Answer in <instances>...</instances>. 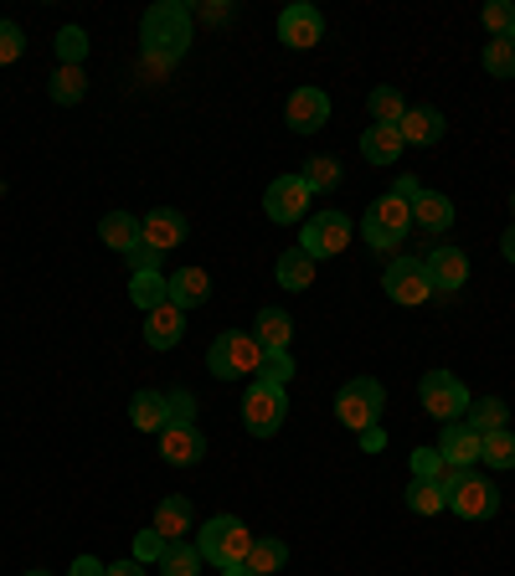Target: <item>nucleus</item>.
<instances>
[{
    "mask_svg": "<svg viewBox=\"0 0 515 576\" xmlns=\"http://www.w3.org/2000/svg\"><path fill=\"white\" fill-rule=\"evenodd\" d=\"M484 32H490V42H511L515 36V0H490V5H484Z\"/></svg>",
    "mask_w": 515,
    "mask_h": 576,
    "instance_id": "c9c22d12",
    "label": "nucleus"
},
{
    "mask_svg": "<svg viewBox=\"0 0 515 576\" xmlns=\"http://www.w3.org/2000/svg\"><path fill=\"white\" fill-rule=\"evenodd\" d=\"M165 402H171V423H191V417H196V396H191L186 387L165 391Z\"/></svg>",
    "mask_w": 515,
    "mask_h": 576,
    "instance_id": "a18cd8bd",
    "label": "nucleus"
},
{
    "mask_svg": "<svg viewBox=\"0 0 515 576\" xmlns=\"http://www.w3.org/2000/svg\"><path fill=\"white\" fill-rule=\"evenodd\" d=\"M309 201H314V191H309L299 175H278L274 186H268V196H263V211H268V221H278V227H294L299 217L309 221Z\"/></svg>",
    "mask_w": 515,
    "mask_h": 576,
    "instance_id": "9d476101",
    "label": "nucleus"
},
{
    "mask_svg": "<svg viewBox=\"0 0 515 576\" xmlns=\"http://www.w3.org/2000/svg\"><path fill=\"white\" fill-rule=\"evenodd\" d=\"M222 576H253V572H248V561H238V566H222Z\"/></svg>",
    "mask_w": 515,
    "mask_h": 576,
    "instance_id": "5fc2aeb1",
    "label": "nucleus"
},
{
    "mask_svg": "<svg viewBox=\"0 0 515 576\" xmlns=\"http://www.w3.org/2000/svg\"><path fill=\"white\" fill-rule=\"evenodd\" d=\"M47 93H52V103H62V108L83 103L88 72H83V68H57V72H52V83H47Z\"/></svg>",
    "mask_w": 515,
    "mask_h": 576,
    "instance_id": "7c9ffc66",
    "label": "nucleus"
},
{
    "mask_svg": "<svg viewBox=\"0 0 515 576\" xmlns=\"http://www.w3.org/2000/svg\"><path fill=\"white\" fill-rule=\"evenodd\" d=\"M500 253H505V263H515V221L505 227V238H500Z\"/></svg>",
    "mask_w": 515,
    "mask_h": 576,
    "instance_id": "864d4df0",
    "label": "nucleus"
},
{
    "mask_svg": "<svg viewBox=\"0 0 515 576\" xmlns=\"http://www.w3.org/2000/svg\"><path fill=\"white\" fill-rule=\"evenodd\" d=\"M284 119H289L294 135H314V129H325L330 124V93L325 88H299V93H289Z\"/></svg>",
    "mask_w": 515,
    "mask_h": 576,
    "instance_id": "f8f14e48",
    "label": "nucleus"
},
{
    "mask_svg": "<svg viewBox=\"0 0 515 576\" xmlns=\"http://www.w3.org/2000/svg\"><path fill=\"white\" fill-rule=\"evenodd\" d=\"M165 545H171V541H165V535H160V530H139V535H135V561H139V566H150V561H160V556H165Z\"/></svg>",
    "mask_w": 515,
    "mask_h": 576,
    "instance_id": "79ce46f5",
    "label": "nucleus"
},
{
    "mask_svg": "<svg viewBox=\"0 0 515 576\" xmlns=\"http://www.w3.org/2000/svg\"><path fill=\"white\" fill-rule=\"evenodd\" d=\"M165 288H171V304L186 314V309H202L206 299H211V278H206V268H175L171 278H165Z\"/></svg>",
    "mask_w": 515,
    "mask_h": 576,
    "instance_id": "6ab92c4d",
    "label": "nucleus"
},
{
    "mask_svg": "<svg viewBox=\"0 0 515 576\" xmlns=\"http://www.w3.org/2000/svg\"><path fill=\"white\" fill-rule=\"evenodd\" d=\"M129 417H135L139 433H165V427H171V402H165V391H135Z\"/></svg>",
    "mask_w": 515,
    "mask_h": 576,
    "instance_id": "b1692460",
    "label": "nucleus"
},
{
    "mask_svg": "<svg viewBox=\"0 0 515 576\" xmlns=\"http://www.w3.org/2000/svg\"><path fill=\"white\" fill-rule=\"evenodd\" d=\"M299 181H305L314 196H320V191H335V186H341V160H330V154H314V160L299 170Z\"/></svg>",
    "mask_w": 515,
    "mask_h": 576,
    "instance_id": "473e14b6",
    "label": "nucleus"
},
{
    "mask_svg": "<svg viewBox=\"0 0 515 576\" xmlns=\"http://www.w3.org/2000/svg\"><path fill=\"white\" fill-rule=\"evenodd\" d=\"M320 36H325V16L314 11V5H289L284 16H278V42L294 51H309V47H320Z\"/></svg>",
    "mask_w": 515,
    "mask_h": 576,
    "instance_id": "ddd939ff",
    "label": "nucleus"
},
{
    "mask_svg": "<svg viewBox=\"0 0 515 576\" xmlns=\"http://www.w3.org/2000/svg\"><path fill=\"white\" fill-rule=\"evenodd\" d=\"M284 561H289V545L274 541V535H253V551H248V572H253V576H274Z\"/></svg>",
    "mask_w": 515,
    "mask_h": 576,
    "instance_id": "c756f323",
    "label": "nucleus"
},
{
    "mask_svg": "<svg viewBox=\"0 0 515 576\" xmlns=\"http://www.w3.org/2000/svg\"><path fill=\"white\" fill-rule=\"evenodd\" d=\"M139 42H145V57H150L154 68L181 62L186 47H191V11L181 5V0H160V5H150L145 21H139Z\"/></svg>",
    "mask_w": 515,
    "mask_h": 576,
    "instance_id": "f257e3e1",
    "label": "nucleus"
},
{
    "mask_svg": "<svg viewBox=\"0 0 515 576\" xmlns=\"http://www.w3.org/2000/svg\"><path fill=\"white\" fill-rule=\"evenodd\" d=\"M202 551L196 545H186V541H171L165 545V556H160V572L165 576H202Z\"/></svg>",
    "mask_w": 515,
    "mask_h": 576,
    "instance_id": "2f4dec72",
    "label": "nucleus"
},
{
    "mask_svg": "<svg viewBox=\"0 0 515 576\" xmlns=\"http://www.w3.org/2000/svg\"><path fill=\"white\" fill-rule=\"evenodd\" d=\"M26 576H52V572H26Z\"/></svg>",
    "mask_w": 515,
    "mask_h": 576,
    "instance_id": "6e6d98bb",
    "label": "nucleus"
},
{
    "mask_svg": "<svg viewBox=\"0 0 515 576\" xmlns=\"http://www.w3.org/2000/svg\"><path fill=\"white\" fill-rule=\"evenodd\" d=\"M103 572H108V566H103V561H93V556H78L68 566V576H103Z\"/></svg>",
    "mask_w": 515,
    "mask_h": 576,
    "instance_id": "de8ad7c7",
    "label": "nucleus"
},
{
    "mask_svg": "<svg viewBox=\"0 0 515 576\" xmlns=\"http://www.w3.org/2000/svg\"><path fill=\"white\" fill-rule=\"evenodd\" d=\"M444 469L448 463L438 458V448H417V453H412V479H438Z\"/></svg>",
    "mask_w": 515,
    "mask_h": 576,
    "instance_id": "c03bdc74",
    "label": "nucleus"
},
{
    "mask_svg": "<svg viewBox=\"0 0 515 576\" xmlns=\"http://www.w3.org/2000/svg\"><path fill=\"white\" fill-rule=\"evenodd\" d=\"M417 181H412V175H397V186H392V196H402V201H412V196H417Z\"/></svg>",
    "mask_w": 515,
    "mask_h": 576,
    "instance_id": "603ef678",
    "label": "nucleus"
},
{
    "mask_svg": "<svg viewBox=\"0 0 515 576\" xmlns=\"http://www.w3.org/2000/svg\"><path fill=\"white\" fill-rule=\"evenodd\" d=\"M412 227V201H402V196H377V201L366 206V217H360V238H366V247H377V253H392V247H402V238H408Z\"/></svg>",
    "mask_w": 515,
    "mask_h": 576,
    "instance_id": "7ed1b4c3",
    "label": "nucleus"
},
{
    "mask_svg": "<svg viewBox=\"0 0 515 576\" xmlns=\"http://www.w3.org/2000/svg\"><path fill=\"white\" fill-rule=\"evenodd\" d=\"M381 412H387V391H381L377 376H356V381H345L341 396H335V417H341V427H351V433L377 427Z\"/></svg>",
    "mask_w": 515,
    "mask_h": 576,
    "instance_id": "39448f33",
    "label": "nucleus"
},
{
    "mask_svg": "<svg viewBox=\"0 0 515 576\" xmlns=\"http://www.w3.org/2000/svg\"><path fill=\"white\" fill-rule=\"evenodd\" d=\"M366 108H371V124H402V114H408V103H402L397 88H377L366 99Z\"/></svg>",
    "mask_w": 515,
    "mask_h": 576,
    "instance_id": "e433bc0d",
    "label": "nucleus"
},
{
    "mask_svg": "<svg viewBox=\"0 0 515 576\" xmlns=\"http://www.w3.org/2000/svg\"><path fill=\"white\" fill-rule=\"evenodd\" d=\"M484 72L490 78H515V36L511 42H484Z\"/></svg>",
    "mask_w": 515,
    "mask_h": 576,
    "instance_id": "ea45409f",
    "label": "nucleus"
},
{
    "mask_svg": "<svg viewBox=\"0 0 515 576\" xmlns=\"http://www.w3.org/2000/svg\"><path fill=\"white\" fill-rule=\"evenodd\" d=\"M423 268H428V284L444 288V293L469 284V257H464V247H433V253L423 257Z\"/></svg>",
    "mask_w": 515,
    "mask_h": 576,
    "instance_id": "dca6fc26",
    "label": "nucleus"
},
{
    "mask_svg": "<svg viewBox=\"0 0 515 576\" xmlns=\"http://www.w3.org/2000/svg\"><path fill=\"white\" fill-rule=\"evenodd\" d=\"M124 257H129V273H160V263H165V253H154L150 242H135Z\"/></svg>",
    "mask_w": 515,
    "mask_h": 576,
    "instance_id": "37998d69",
    "label": "nucleus"
},
{
    "mask_svg": "<svg viewBox=\"0 0 515 576\" xmlns=\"http://www.w3.org/2000/svg\"><path fill=\"white\" fill-rule=\"evenodd\" d=\"M202 16L211 21V26H227V21H232V5H217V0H211V5H202Z\"/></svg>",
    "mask_w": 515,
    "mask_h": 576,
    "instance_id": "8fccbe9b",
    "label": "nucleus"
},
{
    "mask_svg": "<svg viewBox=\"0 0 515 576\" xmlns=\"http://www.w3.org/2000/svg\"><path fill=\"white\" fill-rule=\"evenodd\" d=\"M196 551H202V561H211L217 572H222V566H238V561H248V551H253V530L242 526L238 515H211V520L196 530Z\"/></svg>",
    "mask_w": 515,
    "mask_h": 576,
    "instance_id": "f03ea898",
    "label": "nucleus"
},
{
    "mask_svg": "<svg viewBox=\"0 0 515 576\" xmlns=\"http://www.w3.org/2000/svg\"><path fill=\"white\" fill-rule=\"evenodd\" d=\"M417 396H423V412H428L433 423H464V412H469V391H464V381L454 371H423V387H417Z\"/></svg>",
    "mask_w": 515,
    "mask_h": 576,
    "instance_id": "423d86ee",
    "label": "nucleus"
},
{
    "mask_svg": "<svg viewBox=\"0 0 515 576\" xmlns=\"http://www.w3.org/2000/svg\"><path fill=\"white\" fill-rule=\"evenodd\" d=\"M103 576H145V566H139L135 556H129V561H114V566H108Z\"/></svg>",
    "mask_w": 515,
    "mask_h": 576,
    "instance_id": "3c124183",
    "label": "nucleus"
},
{
    "mask_svg": "<svg viewBox=\"0 0 515 576\" xmlns=\"http://www.w3.org/2000/svg\"><path fill=\"white\" fill-rule=\"evenodd\" d=\"M480 463H490V469H515V433L511 427L480 438Z\"/></svg>",
    "mask_w": 515,
    "mask_h": 576,
    "instance_id": "72a5a7b5",
    "label": "nucleus"
},
{
    "mask_svg": "<svg viewBox=\"0 0 515 576\" xmlns=\"http://www.w3.org/2000/svg\"><path fill=\"white\" fill-rule=\"evenodd\" d=\"M387 299L402 309L423 304V299H433V284H428V268H423V257H392V268H387Z\"/></svg>",
    "mask_w": 515,
    "mask_h": 576,
    "instance_id": "1a4fd4ad",
    "label": "nucleus"
},
{
    "mask_svg": "<svg viewBox=\"0 0 515 576\" xmlns=\"http://www.w3.org/2000/svg\"><path fill=\"white\" fill-rule=\"evenodd\" d=\"M438 458H444L448 469H469V463H480V433L464 423H448L444 438H438Z\"/></svg>",
    "mask_w": 515,
    "mask_h": 576,
    "instance_id": "a211bd4d",
    "label": "nucleus"
},
{
    "mask_svg": "<svg viewBox=\"0 0 515 576\" xmlns=\"http://www.w3.org/2000/svg\"><path fill=\"white\" fill-rule=\"evenodd\" d=\"M505 423H511V412H505V402H500V396H474V402H469V412H464V427H474L480 438H490V433H505Z\"/></svg>",
    "mask_w": 515,
    "mask_h": 576,
    "instance_id": "bb28decb",
    "label": "nucleus"
},
{
    "mask_svg": "<svg viewBox=\"0 0 515 576\" xmlns=\"http://www.w3.org/2000/svg\"><path fill=\"white\" fill-rule=\"evenodd\" d=\"M444 129H448V119L438 114V108H408L402 114V124H397V135H402V145H438L444 139Z\"/></svg>",
    "mask_w": 515,
    "mask_h": 576,
    "instance_id": "aec40b11",
    "label": "nucleus"
},
{
    "mask_svg": "<svg viewBox=\"0 0 515 576\" xmlns=\"http://www.w3.org/2000/svg\"><path fill=\"white\" fill-rule=\"evenodd\" d=\"M289 417V391L284 387H268V381H253L248 396H242V427L253 438H274L278 427Z\"/></svg>",
    "mask_w": 515,
    "mask_h": 576,
    "instance_id": "0eeeda50",
    "label": "nucleus"
},
{
    "mask_svg": "<svg viewBox=\"0 0 515 576\" xmlns=\"http://www.w3.org/2000/svg\"><path fill=\"white\" fill-rule=\"evenodd\" d=\"M464 474H469V469H444V474L433 479V484H438V489H444V499H448V494H454V489L464 484Z\"/></svg>",
    "mask_w": 515,
    "mask_h": 576,
    "instance_id": "09e8293b",
    "label": "nucleus"
},
{
    "mask_svg": "<svg viewBox=\"0 0 515 576\" xmlns=\"http://www.w3.org/2000/svg\"><path fill=\"white\" fill-rule=\"evenodd\" d=\"M253 330H258V350H289V339H294V320H289V314H284V309H274V304H268V309H258V324H253Z\"/></svg>",
    "mask_w": 515,
    "mask_h": 576,
    "instance_id": "a878e982",
    "label": "nucleus"
},
{
    "mask_svg": "<svg viewBox=\"0 0 515 576\" xmlns=\"http://www.w3.org/2000/svg\"><path fill=\"white\" fill-rule=\"evenodd\" d=\"M511 211H515V191H511Z\"/></svg>",
    "mask_w": 515,
    "mask_h": 576,
    "instance_id": "4d7b16f0",
    "label": "nucleus"
},
{
    "mask_svg": "<svg viewBox=\"0 0 515 576\" xmlns=\"http://www.w3.org/2000/svg\"><path fill=\"white\" fill-rule=\"evenodd\" d=\"M274 278H278V288H289V293H305V288L314 284V257H309L305 247H289V253H278Z\"/></svg>",
    "mask_w": 515,
    "mask_h": 576,
    "instance_id": "393cba45",
    "label": "nucleus"
},
{
    "mask_svg": "<svg viewBox=\"0 0 515 576\" xmlns=\"http://www.w3.org/2000/svg\"><path fill=\"white\" fill-rule=\"evenodd\" d=\"M356 442H360V453H387V427H360L356 433Z\"/></svg>",
    "mask_w": 515,
    "mask_h": 576,
    "instance_id": "49530a36",
    "label": "nucleus"
},
{
    "mask_svg": "<svg viewBox=\"0 0 515 576\" xmlns=\"http://www.w3.org/2000/svg\"><path fill=\"white\" fill-rule=\"evenodd\" d=\"M129 304L139 314H150V309L171 304V288H165V273H129Z\"/></svg>",
    "mask_w": 515,
    "mask_h": 576,
    "instance_id": "cd10ccee",
    "label": "nucleus"
},
{
    "mask_svg": "<svg viewBox=\"0 0 515 576\" xmlns=\"http://www.w3.org/2000/svg\"><path fill=\"white\" fill-rule=\"evenodd\" d=\"M448 509H454L459 520H490L500 509V489L480 474H464V484L448 494Z\"/></svg>",
    "mask_w": 515,
    "mask_h": 576,
    "instance_id": "9b49d317",
    "label": "nucleus"
},
{
    "mask_svg": "<svg viewBox=\"0 0 515 576\" xmlns=\"http://www.w3.org/2000/svg\"><path fill=\"white\" fill-rule=\"evenodd\" d=\"M191 526H196V509H191L186 494H165V499L154 505V530H160L165 541H181V535H191Z\"/></svg>",
    "mask_w": 515,
    "mask_h": 576,
    "instance_id": "412c9836",
    "label": "nucleus"
},
{
    "mask_svg": "<svg viewBox=\"0 0 515 576\" xmlns=\"http://www.w3.org/2000/svg\"><path fill=\"white\" fill-rule=\"evenodd\" d=\"M160 458L171 463V469H191V463H202L206 458V433L196 423H171L160 433Z\"/></svg>",
    "mask_w": 515,
    "mask_h": 576,
    "instance_id": "4468645a",
    "label": "nucleus"
},
{
    "mask_svg": "<svg viewBox=\"0 0 515 576\" xmlns=\"http://www.w3.org/2000/svg\"><path fill=\"white\" fill-rule=\"evenodd\" d=\"M52 47H57V57H62V68H83V57H88V32H83V26H62Z\"/></svg>",
    "mask_w": 515,
    "mask_h": 576,
    "instance_id": "4c0bfd02",
    "label": "nucleus"
},
{
    "mask_svg": "<svg viewBox=\"0 0 515 576\" xmlns=\"http://www.w3.org/2000/svg\"><path fill=\"white\" fill-rule=\"evenodd\" d=\"M21 51H26V32H21L16 21H5L0 16V68H11Z\"/></svg>",
    "mask_w": 515,
    "mask_h": 576,
    "instance_id": "a19ab883",
    "label": "nucleus"
},
{
    "mask_svg": "<svg viewBox=\"0 0 515 576\" xmlns=\"http://www.w3.org/2000/svg\"><path fill=\"white\" fill-rule=\"evenodd\" d=\"M351 242V217L345 211H314L305 221V232H299V247H305L314 263L320 257H341V247Z\"/></svg>",
    "mask_w": 515,
    "mask_h": 576,
    "instance_id": "6e6552de",
    "label": "nucleus"
},
{
    "mask_svg": "<svg viewBox=\"0 0 515 576\" xmlns=\"http://www.w3.org/2000/svg\"><path fill=\"white\" fill-rule=\"evenodd\" d=\"M181 335H186V314L175 304H160L145 314V345H150V350H175Z\"/></svg>",
    "mask_w": 515,
    "mask_h": 576,
    "instance_id": "f3484780",
    "label": "nucleus"
},
{
    "mask_svg": "<svg viewBox=\"0 0 515 576\" xmlns=\"http://www.w3.org/2000/svg\"><path fill=\"white\" fill-rule=\"evenodd\" d=\"M408 150L402 135H397V124H366V135H360V154L371 160V165H397V154Z\"/></svg>",
    "mask_w": 515,
    "mask_h": 576,
    "instance_id": "5701e85b",
    "label": "nucleus"
},
{
    "mask_svg": "<svg viewBox=\"0 0 515 576\" xmlns=\"http://www.w3.org/2000/svg\"><path fill=\"white\" fill-rule=\"evenodd\" d=\"M258 381H268V387H289L294 381V356L289 350H263V360H258Z\"/></svg>",
    "mask_w": 515,
    "mask_h": 576,
    "instance_id": "58836bf2",
    "label": "nucleus"
},
{
    "mask_svg": "<svg viewBox=\"0 0 515 576\" xmlns=\"http://www.w3.org/2000/svg\"><path fill=\"white\" fill-rule=\"evenodd\" d=\"M186 217L181 211H171V206H154L150 217H139V242H150L154 253H171V247H181L186 242Z\"/></svg>",
    "mask_w": 515,
    "mask_h": 576,
    "instance_id": "2eb2a0df",
    "label": "nucleus"
},
{
    "mask_svg": "<svg viewBox=\"0 0 515 576\" xmlns=\"http://www.w3.org/2000/svg\"><path fill=\"white\" fill-rule=\"evenodd\" d=\"M408 509L412 515H438V509H448L444 489L433 484V479H412L408 484Z\"/></svg>",
    "mask_w": 515,
    "mask_h": 576,
    "instance_id": "f704fd0d",
    "label": "nucleus"
},
{
    "mask_svg": "<svg viewBox=\"0 0 515 576\" xmlns=\"http://www.w3.org/2000/svg\"><path fill=\"white\" fill-rule=\"evenodd\" d=\"M258 360H263V350H258V339L242 335V330H227V335H217L206 345V371L217 376V381L258 376Z\"/></svg>",
    "mask_w": 515,
    "mask_h": 576,
    "instance_id": "20e7f679",
    "label": "nucleus"
},
{
    "mask_svg": "<svg viewBox=\"0 0 515 576\" xmlns=\"http://www.w3.org/2000/svg\"><path fill=\"white\" fill-rule=\"evenodd\" d=\"M99 238H103V247L129 253V247L139 242V217H135V211H108V217L99 221Z\"/></svg>",
    "mask_w": 515,
    "mask_h": 576,
    "instance_id": "c85d7f7f",
    "label": "nucleus"
},
{
    "mask_svg": "<svg viewBox=\"0 0 515 576\" xmlns=\"http://www.w3.org/2000/svg\"><path fill=\"white\" fill-rule=\"evenodd\" d=\"M412 221L423 232H448L454 227V201H448L444 191H417L412 196Z\"/></svg>",
    "mask_w": 515,
    "mask_h": 576,
    "instance_id": "4be33fe9",
    "label": "nucleus"
}]
</instances>
